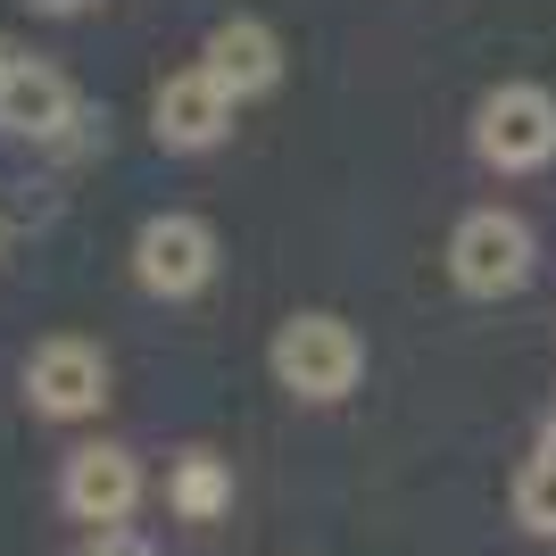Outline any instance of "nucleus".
<instances>
[{
  "instance_id": "1",
  "label": "nucleus",
  "mask_w": 556,
  "mask_h": 556,
  "mask_svg": "<svg viewBox=\"0 0 556 556\" xmlns=\"http://www.w3.org/2000/svg\"><path fill=\"white\" fill-rule=\"evenodd\" d=\"M266 366H275V382H282L291 399H307V407H332V399L357 391V374H366V341H357L341 316L307 307V316H291V325L275 332Z\"/></svg>"
},
{
  "instance_id": "2",
  "label": "nucleus",
  "mask_w": 556,
  "mask_h": 556,
  "mask_svg": "<svg viewBox=\"0 0 556 556\" xmlns=\"http://www.w3.org/2000/svg\"><path fill=\"white\" fill-rule=\"evenodd\" d=\"M532 266H540V250L515 208H473L448 232V275H457L465 300H507V291L532 282Z\"/></svg>"
},
{
  "instance_id": "3",
  "label": "nucleus",
  "mask_w": 556,
  "mask_h": 556,
  "mask_svg": "<svg viewBox=\"0 0 556 556\" xmlns=\"http://www.w3.org/2000/svg\"><path fill=\"white\" fill-rule=\"evenodd\" d=\"M473 150H482L498 175H532L556 159V92L540 84H498L473 109Z\"/></svg>"
},
{
  "instance_id": "4",
  "label": "nucleus",
  "mask_w": 556,
  "mask_h": 556,
  "mask_svg": "<svg viewBox=\"0 0 556 556\" xmlns=\"http://www.w3.org/2000/svg\"><path fill=\"white\" fill-rule=\"evenodd\" d=\"M208 275H216V232L200 216L166 208L134 232V282L150 300H191V291H208Z\"/></svg>"
},
{
  "instance_id": "5",
  "label": "nucleus",
  "mask_w": 556,
  "mask_h": 556,
  "mask_svg": "<svg viewBox=\"0 0 556 556\" xmlns=\"http://www.w3.org/2000/svg\"><path fill=\"white\" fill-rule=\"evenodd\" d=\"M25 399H34V416H50V424L100 416V399H109V357H100L92 341H75V332H50V341L25 357Z\"/></svg>"
},
{
  "instance_id": "6",
  "label": "nucleus",
  "mask_w": 556,
  "mask_h": 556,
  "mask_svg": "<svg viewBox=\"0 0 556 556\" xmlns=\"http://www.w3.org/2000/svg\"><path fill=\"white\" fill-rule=\"evenodd\" d=\"M59 498H67L75 523H92V532H116V523L141 507V465H134V448H116V441L75 448L67 473H59Z\"/></svg>"
},
{
  "instance_id": "7",
  "label": "nucleus",
  "mask_w": 556,
  "mask_h": 556,
  "mask_svg": "<svg viewBox=\"0 0 556 556\" xmlns=\"http://www.w3.org/2000/svg\"><path fill=\"white\" fill-rule=\"evenodd\" d=\"M232 109H241V100H232L208 67H184V75H166L159 100H150V134H159V150H184L191 159V150H216V141H225Z\"/></svg>"
},
{
  "instance_id": "8",
  "label": "nucleus",
  "mask_w": 556,
  "mask_h": 556,
  "mask_svg": "<svg viewBox=\"0 0 556 556\" xmlns=\"http://www.w3.org/2000/svg\"><path fill=\"white\" fill-rule=\"evenodd\" d=\"M75 125V84L50 59H17L0 67V134L9 141H59Z\"/></svg>"
},
{
  "instance_id": "9",
  "label": "nucleus",
  "mask_w": 556,
  "mask_h": 556,
  "mask_svg": "<svg viewBox=\"0 0 556 556\" xmlns=\"http://www.w3.org/2000/svg\"><path fill=\"white\" fill-rule=\"evenodd\" d=\"M200 67H208L232 100H257V92H275V84H282V42H275V25H266V17H225L208 34V50H200Z\"/></svg>"
},
{
  "instance_id": "10",
  "label": "nucleus",
  "mask_w": 556,
  "mask_h": 556,
  "mask_svg": "<svg viewBox=\"0 0 556 556\" xmlns=\"http://www.w3.org/2000/svg\"><path fill=\"white\" fill-rule=\"evenodd\" d=\"M166 507L184 515V523H216V515L232 507V473H225V457H208V448H184V457H175V473H166Z\"/></svg>"
},
{
  "instance_id": "11",
  "label": "nucleus",
  "mask_w": 556,
  "mask_h": 556,
  "mask_svg": "<svg viewBox=\"0 0 556 556\" xmlns=\"http://www.w3.org/2000/svg\"><path fill=\"white\" fill-rule=\"evenodd\" d=\"M515 523L540 540H556V432L523 457V473H515Z\"/></svg>"
},
{
  "instance_id": "12",
  "label": "nucleus",
  "mask_w": 556,
  "mask_h": 556,
  "mask_svg": "<svg viewBox=\"0 0 556 556\" xmlns=\"http://www.w3.org/2000/svg\"><path fill=\"white\" fill-rule=\"evenodd\" d=\"M84 556H159V548H150L141 532H125V523H116V532H92V548H84Z\"/></svg>"
},
{
  "instance_id": "13",
  "label": "nucleus",
  "mask_w": 556,
  "mask_h": 556,
  "mask_svg": "<svg viewBox=\"0 0 556 556\" xmlns=\"http://www.w3.org/2000/svg\"><path fill=\"white\" fill-rule=\"evenodd\" d=\"M25 9H42V17H84L92 0H25Z\"/></svg>"
},
{
  "instance_id": "14",
  "label": "nucleus",
  "mask_w": 556,
  "mask_h": 556,
  "mask_svg": "<svg viewBox=\"0 0 556 556\" xmlns=\"http://www.w3.org/2000/svg\"><path fill=\"white\" fill-rule=\"evenodd\" d=\"M0 250H9V232H0Z\"/></svg>"
},
{
  "instance_id": "15",
  "label": "nucleus",
  "mask_w": 556,
  "mask_h": 556,
  "mask_svg": "<svg viewBox=\"0 0 556 556\" xmlns=\"http://www.w3.org/2000/svg\"><path fill=\"white\" fill-rule=\"evenodd\" d=\"M0 67H9V50H0Z\"/></svg>"
}]
</instances>
